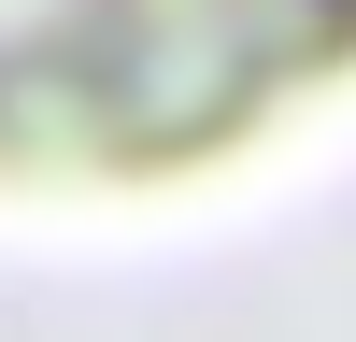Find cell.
Masks as SVG:
<instances>
[{
    "label": "cell",
    "mask_w": 356,
    "mask_h": 342,
    "mask_svg": "<svg viewBox=\"0 0 356 342\" xmlns=\"http://www.w3.org/2000/svg\"><path fill=\"white\" fill-rule=\"evenodd\" d=\"M356 100V0H0V200H186Z\"/></svg>",
    "instance_id": "6da1fadb"
}]
</instances>
